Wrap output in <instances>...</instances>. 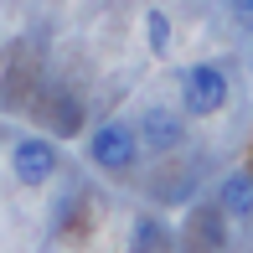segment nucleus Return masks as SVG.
Here are the masks:
<instances>
[{
  "label": "nucleus",
  "mask_w": 253,
  "mask_h": 253,
  "mask_svg": "<svg viewBox=\"0 0 253 253\" xmlns=\"http://www.w3.org/2000/svg\"><path fill=\"white\" fill-rule=\"evenodd\" d=\"M181 103H186V114H197V119H207V114H217L227 103V73L217 62H197L181 73Z\"/></svg>",
  "instance_id": "nucleus-1"
},
{
  "label": "nucleus",
  "mask_w": 253,
  "mask_h": 253,
  "mask_svg": "<svg viewBox=\"0 0 253 253\" xmlns=\"http://www.w3.org/2000/svg\"><path fill=\"white\" fill-rule=\"evenodd\" d=\"M10 170H16L21 186H47V181L57 176V145L42 140V134L16 140V150H10Z\"/></svg>",
  "instance_id": "nucleus-2"
},
{
  "label": "nucleus",
  "mask_w": 253,
  "mask_h": 253,
  "mask_svg": "<svg viewBox=\"0 0 253 253\" xmlns=\"http://www.w3.org/2000/svg\"><path fill=\"white\" fill-rule=\"evenodd\" d=\"M134 150H140V140H134L129 124H98L93 140H88V155H93L98 170H129Z\"/></svg>",
  "instance_id": "nucleus-3"
},
{
  "label": "nucleus",
  "mask_w": 253,
  "mask_h": 253,
  "mask_svg": "<svg viewBox=\"0 0 253 253\" xmlns=\"http://www.w3.org/2000/svg\"><path fill=\"white\" fill-rule=\"evenodd\" d=\"M134 140H140L145 150H181V140H186V124H181L176 109L150 103V109L140 114V134H134Z\"/></svg>",
  "instance_id": "nucleus-4"
},
{
  "label": "nucleus",
  "mask_w": 253,
  "mask_h": 253,
  "mask_svg": "<svg viewBox=\"0 0 253 253\" xmlns=\"http://www.w3.org/2000/svg\"><path fill=\"white\" fill-rule=\"evenodd\" d=\"M217 207L227 217H248L253 212V170H233V176L217 186Z\"/></svg>",
  "instance_id": "nucleus-5"
},
{
  "label": "nucleus",
  "mask_w": 253,
  "mask_h": 253,
  "mask_svg": "<svg viewBox=\"0 0 253 253\" xmlns=\"http://www.w3.org/2000/svg\"><path fill=\"white\" fill-rule=\"evenodd\" d=\"M145 31H150V47H155V52L170 47V21H166V10H150V16H145Z\"/></svg>",
  "instance_id": "nucleus-6"
},
{
  "label": "nucleus",
  "mask_w": 253,
  "mask_h": 253,
  "mask_svg": "<svg viewBox=\"0 0 253 253\" xmlns=\"http://www.w3.org/2000/svg\"><path fill=\"white\" fill-rule=\"evenodd\" d=\"M233 16H238V26L253 31V0H233Z\"/></svg>",
  "instance_id": "nucleus-7"
}]
</instances>
